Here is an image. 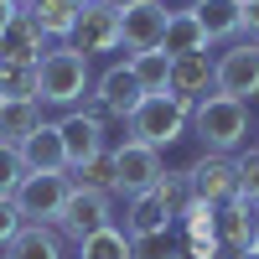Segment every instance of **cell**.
Listing matches in <instances>:
<instances>
[{
    "label": "cell",
    "instance_id": "cell-24",
    "mask_svg": "<svg viewBox=\"0 0 259 259\" xmlns=\"http://www.w3.org/2000/svg\"><path fill=\"white\" fill-rule=\"evenodd\" d=\"M177 223L187 228V249H218V233H212V202H197V197H192V202L182 207Z\"/></svg>",
    "mask_w": 259,
    "mask_h": 259
},
{
    "label": "cell",
    "instance_id": "cell-17",
    "mask_svg": "<svg viewBox=\"0 0 259 259\" xmlns=\"http://www.w3.org/2000/svg\"><path fill=\"white\" fill-rule=\"evenodd\" d=\"M212 41H207V31H202V21L192 16V6L187 11H171V21H166V36H161V52L166 57H192V52H207Z\"/></svg>",
    "mask_w": 259,
    "mask_h": 259
},
{
    "label": "cell",
    "instance_id": "cell-35",
    "mask_svg": "<svg viewBox=\"0 0 259 259\" xmlns=\"http://www.w3.org/2000/svg\"><path fill=\"white\" fill-rule=\"evenodd\" d=\"M233 259H259V254H254V249H244V254H233Z\"/></svg>",
    "mask_w": 259,
    "mask_h": 259
},
{
    "label": "cell",
    "instance_id": "cell-34",
    "mask_svg": "<svg viewBox=\"0 0 259 259\" xmlns=\"http://www.w3.org/2000/svg\"><path fill=\"white\" fill-rule=\"evenodd\" d=\"M26 6H83V0H26Z\"/></svg>",
    "mask_w": 259,
    "mask_h": 259
},
{
    "label": "cell",
    "instance_id": "cell-26",
    "mask_svg": "<svg viewBox=\"0 0 259 259\" xmlns=\"http://www.w3.org/2000/svg\"><path fill=\"white\" fill-rule=\"evenodd\" d=\"M78 259H130V233L124 228H99L94 239H83L78 244Z\"/></svg>",
    "mask_w": 259,
    "mask_h": 259
},
{
    "label": "cell",
    "instance_id": "cell-8",
    "mask_svg": "<svg viewBox=\"0 0 259 259\" xmlns=\"http://www.w3.org/2000/svg\"><path fill=\"white\" fill-rule=\"evenodd\" d=\"M68 41H73L83 57L124 47V31H119V6H109V0H83L78 26H73V36H68Z\"/></svg>",
    "mask_w": 259,
    "mask_h": 259
},
{
    "label": "cell",
    "instance_id": "cell-18",
    "mask_svg": "<svg viewBox=\"0 0 259 259\" xmlns=\"http://www.w3.org/2000/svg\"><path fill=\"white\" fill-rule=\"evenodd\" d=\"M177 218H171V207H166V197L156 187L150 192H135L130 197V207H124V233L135 239V233H161V228H171Z\"/></svg>",
    "mask_w": 259,
    "mask_h": 259
},
{
    "label": "cell",
    "instance_id": "cell-14",
    "mask_svg": "<svg viewBox=\"0 0 259 259\" xmlns=\"http://www.w3.org/2000/svg\"><path fill=\"white\" fill-rule=\"evenodd\" d=\"M16 150H21V166H26V171H68V150H62L57 119H41Z\"/></svg>",
    "mask_w": 259,
    "mask_h": 259
},
{
    "label": "cell",
    "instance_id": "cell-36",
    "mask_svg": "<svg viewBox=\"0 0 259 259\" xmlns=\"http://www.w3.org/2000/svg\"><path fill=\"white\" fill-rule=\"evenodd\" d=\"M254 254H259V228H254Z\"/></svg>",
    "mask_w": 259,
    "mask_h": 259
},
{
    "label": "cell",
    "instance_id": "cell-40",
    "mask_svg": "<svg viewBox=\"0 0 259 259\" xmlns=\"http://www.w3.org/2000/svg\"><path fill=\"white\" fill-rule=\"evenodd\" d=\"M16 6H21V0H16Z\"/></svg>",
    "mask_w": 259,
    "mask_h": 259
},
{
    "label": "cell",
    "instance_id": "cell-15",
    "mask_svg": "<svg viewBox=\"0 0 259 259\" xmlns=\"http://www.w3.org/2000/svg\"><path fill=\"white\" fill-rule=\"evenodd\" d=\"M47 47H52V36L41 31L26 11H16L11 26L0 31V57H11V62H41V52H47Z\"/></svg>",
    "mask_w": 259,
    "mask_h": 259
},
{
    "label": "cell",
    "instance_id": "cell-32",
    "mask_svg": "<svg viewBox=\"0 0 259 259\" xmlns=\"http://www.w3.org/2000/svg\"><path fill=\"white\" fill-rule=\"evenodd\" d=\"M182 259H233V254H223V249H182Z\"/></svg>",
    "mask_w": 259,
    "mask_h": 259
},
{
    "label": "cell",
    "instance_id": "cell-11",
    "mask_svg": "<svg viewBox=\"0 0 259 259\" xmlns=\"http://www.w3.org/2000/svg\"><path fill=\"white\" fill-rule=\"evenodd\" d=\"M57 135H62V150H68V171L83 166V161H94L99 150H104V119L94 109H68L57 119Z\"/></svg>",
    "mask_w": 259,
    "mask_h": 259
},
{
    "label": "cell",
    "instance_id": "cell-13",
    "mask_svg": "<svg viewBox=\"0 0 259 259\" xmlns=\"http://www.w3.org/2000/svg\"><path fill=\"white\" fill-rule=\"evenodd\" d=\"M94 99H99V109H104V114H114V119H130V114L140 109L145 89L135 83L130 62H114V68H104V73L94 78Z\"/></svg>",
    "mask_w": 259,
    "mask_h": 259
},
{
    "label": "cell",
    "instance_id": "cell-5",
    "mask_svg": "<svg viewBox=\"0 0 259 259\" xmlns=\"http://www.w3.org/2000/svg\"><path fill=\"white\" fill-rule=\"evenodd\" d=\"M212 94H228V99H259V41H233L228 52L212 57Z\"/></svg>",
    "mask_w": 259,
    "mask_h": 259
},
{
    "label": "cell",
    "instance_id": "cell-39",
    "mask_svg": "<svg viewBox=\"0 0 259 259\" xmlns=\"http://www.w3.org/2000/svg\"><path fill=\"white\" fill-rule=\"evenodd\" d=\"M239 6H249V0H239Z\"/></svg>",
    "mask_w": 259,
    "mask_h": 259
},
{
    "label": "cell",
    "instance_id": "cell-9",
    "mask_svg": "<svg viewBox=\"0 0 259 259\" xmlns=\"http://www.w3.org/2000/svg\"><path fill=\"white\" fill-rule=\"evenodd\" d=\"M187 187L197 202H233L239 197V166H233V156H218V150H202L197 161L187 166Z\"/></svg>",
    "mask_w": 259,
    "mask_h": 259
},
{
    "label": "cell",
    "instance_id": "cell-4",
    "mask_svg": "<svg viewBox=\"0 0 259 259\" xmlns=\"http://www.w3.org/2000/svg\"><path fill=\"white\" fill-rule=\"evenodd\" d=\"M109 223H114L109 192H89V187H73V192H68V202H62V212L52 218L57 239H68L73 249H78L83 239H94L99 228H109Z\"/></svg>",
    "mask_w": 259,
    "mask_h": 259
},
{
    "label": "cell",
    "instance_id": "cell-12",
    "mask_svg": "<svg viewBox=\"0 0 259 259\" xmlns=\"http://www.w3.org/2000/svg\"><path fill=\"white\" fill-rule=\"evenodd\" d=\"M254 228H259V207L233 197V202H218L212 207V233H218V249L223 254H244L254 249Z\"/></svg>",
    "mask_w": 259,
    "mask_h": 259
},
{
    "label": "cell",
    "instance_id": "cell-27",
    "mask_svg": "<svg viewBox=\"0 0 259 259\" xmlns=\"http://www.w3.org/2000/svg\"><path fill=\"white\" fill-rule=\"evenodd\" d=\"M130 259H182V249L171 239V228H161V233H135L130 239Z\"/></svg>",
    "mask_w": 259,
    "mask_h": 259
},
{
    "label": "cell",
    "instance_id": "cell-2",
    "mask_svg": "<svg viewBox=\"0 0 259 259\" xmlns=\"http://www.w3.org/2000/svg\"><path fill=\"white\" fill-rule=\"evenodd\" d=\"M187 130L202 140V150L233 156V150L249 140V104L244 99H228V94H207V99H197Z\"/></svg>",
    "mask_w": 259,
    "mask_h": 259
},
{
    "label": "cell",
    "instance_id": "cell-20",
    "mask_svg": "<svg viewBox=\"0 0 259 259\" xmlns=\"http://www.w3.org/2000/svg\"><path fill=\"white\" fill-rule=\"evenodd\" d=\"M6 259H62V239L52 223H26L6 244Z\"/></svg>",
    "mask_w": 259,
    "mask_h": 259
},
{
    "label": "cell",
    "instance_id": "cell-33",
    "mask_svg": "<svg viewBox=\"0 0 259 259\" xmlns=\"http://www.w3.org/2000/svg\"><path fill=\"white\" fill-rule=\"evenodd\" d=\"M16 11H21V6H16V0H0V31H6V26H11V16H16Z\"/></svg>",
    "mask_w": 259,
    "mask_h": 259
},
{
    "label": "cell",
    "instance_id": "cell-22",
    "mask_svg": "<svg viewBox=\"0 0 259 259\" xmlns=\"http://www.w3.org/2000/svg\"><path fill=\"white\" fill-rule=\"evenodd\" d=\"M0 99H6V104L36 99V62H11V57H0Z\"/></svg>",
    "mask_w": 259,
    "mask_h": 259
},
{
    "label": "cell",
    "instance_id": "cell-21",
    "mask_svg": "<svg viewBox=\"0 0 259 259\" xmlns=\"http://www.w3.org/2000/svg\"><path fill=\"white\" fill-rule=\"evenodd\" d=\"M124 62H130V73H135V83H140L145 94H166V89H171V57H166L161 47L130 52Z\"/></svg>",
    "mask_w": 259,
    "mask_h": 259
},
{
    "label": "cell",
    "instance_id": "cell-25",
    "mask_svg": "<svg viewBox=\"0 0 259 259\" xmlns=\"http://www.w3.org/2000/svg\"><path fill=\"white\" fill-rule=\"evenodd\" d=\"M68 182H73V187H89V192H109V197H114V156H109V150H99L94 161H83V166L68 171Z\"/></svg>",
    "mask_w": 259,
    "mask_h": 259
},
{
    "label": "cell",
    "instance_id": "cell-23",
    "mask_svg": "<svg viewBox=\"0 0 259 259\" xmlns=\"http://www.w3.org/2000/svg\"><path fill=\"white\" fill-rule=\"evenodd\" d=\"M36 124H41V104H36V99L6 104V109H0V145H21Z\"/></svg>",
    "mask_w": 259,
    "mask_h": 259
},
{
    "label": "cell",
    "instance_id": "cell-37",
    "mask_svg": "<svg viewBox=\"0 0 259 259\" xmlns=\"http://www.w3.org/2000/svg\"><path fill=\"white\" fill-rule=\"evenodd\" d=\"M109 6H124V0H109Z\"/></svg>",
    "mask_w": 259,
    "mask_h": 259
},
{
    "label": "cell",
    "instance_id": "cell-1",
    "mask_svg": "<svg viewBox=\"0 0 259 259\" xmlns=\"http://www.w3.org/2000/svg\"><path fill=\"white\" fill-rule=\"evenodd\" d=\"M89 57H83L73 41L62 47H47L36 62V104H52V109H78V99L89 94Z\"/></svg>",
    "mask_w": 259,
    "mask_h": 259
},
{
    "label": "cell",
    "instance_id": "cell-10",
    "mask_svg": "<svg viewBox=\"0 0 259 259\" xmlns=\"http://www.w3.org/2000/svg\"><path fill=\"white\" fill-rule=\"evenodd\" d=\"M166 21H171L166 0H124V6H119V31H124V47H130V52L161 47Z\"/></svg>",
    "mask_w": 259,
    "mask_h": 259
},
{
    "label": "cell",
    "instance_id": "cell-19",
    "mask_svg": "<svg viewBox=\"0 0 259 259\" xmlns=\"http://www.w3.org/2000/svg\"><path fill=\"white\" fill-rule=\"evenodd\" d=\"M192 16L202 21L207 41H228V36L244 31V6H239V0H197V6H192Z\"/></svg>",
    "mask_w": 259,
    "mask_h": 259
},
{
    "label": "cell",
    "instance_id": "cell-16",
    "mask_svg": "<svg viewBox=\"0 0 259 259\" xmlns=\"http://www.w3.org/2000/svg\"><path fill=\"white\" fill-rule=\"evenodd\" d=\"M166 94H177L187 104H197L212 94V57L207 52H192V57H171V89Z\"/></svg>",
    "mask_w": 259,
    "mask_h": 259
},
{
    "label": "cell",
    "instance_id": "cell-6",
    "mask_svg": "<svg viewBox=\"0 0 259 259\" xmlns=\"http://www.w3.org/2000/svg\"><path fill=\"white\" fill-rule=\"evenodd\" d=\"M68 192H73L68 171H26L16 187V207L26 223H52L62 212V202H68Z\"/></svg>",
    "mask_w": 259,
    "mask_h": 259
},
{
    "label": "cell",
    "instance_id": "cell-29",
    "mask_svg": "<svg viewBox=\"0 0 259 259\" xmlns=\"http://www.w3.org/2000/svg\"><path fill=\"white\" fill-rule=\"evenodd\" d=\"M21 177H26V166H21V150H16V145H0V197H16Z\"/></svg>",
    "mask_w": 259,
    "mask_h": 259
},
{
    "label": "cell",
    "instance_id": "cell-31",
    "mask_svg": "<svg viewBox=\"0 0 259 259\" xmlns=\"http://www.w3.org/2000/svg\"><path fill=\"white\" fill-rule=\"evenodd\" d=\"M244 31H249V41H259V0L244 6Z\"/></svg>",
    "mask_w": 259,
    "mask_h": 259
},
{
    "label": "cell",
    "instance_id": "cell-7",
    "mask_svg": "<svg viewBox=\"0 0 259 259\" xmlns=\"http://www.w3.org/2000/svg\"><path fill=\"white\" fill-rule=\"evenodd\" d=\"M114 192H124V197H135V192H150L161 177H166V161L156 145H140V140H119L114 150Z\"/></svg>",
    "mask_w": 259,
    "mask_h": 259
},
{
    "label": "cell",
    "instance_id": "cell-38",
    "mask_svg": "<svg viewBox=\"0 0 259 259\" xmlns=\"http://www.w3.org/2000/svg\"><path fill=\"white\" fill-rule=\"evenodd\" d=\"M0 109H6V99H0Z\"/></svg>",
    "mask_w": 259,
    "mask_h": 259
},
{
    "label": "cell",
    "instance_id": "cell-30",
    "mask_svg": "<svg viewBox=\"0 0 259 259\" xmlns=\"http://www.w3.org/2000/svg\"><path fill=\"white\" fill-rule=\"evenodd\" d=\"M26 228V218H21V207H16V197H0V249H6L16 233Z\"/></svg>",
    "mask_w": 259,
    "mask_h": 259
},
{
    "label": "cell",
    "instance_id": "cell-3",
    "mask_svg": "<svg viewBox=\"0 0 259 259\" xmlns=\"http://www.w3.org/2000/svg\"><path fill=\"white\" fill-rule=\"evenodd\" d=\"M192 109L197 104H187V99H177V94H145L140 99V109L130 114L124 124H130V140H140V145H177L182 135H187V124H192Z\"/></svg>",
    "mask_w": 259,
    "mask_h": 259
},
{
    "label": "cell",
    "instance_id": "cell-28",
    "mask_svg": "<svg viewBox=\"0 0 259 259\" xmlns=\"http://www.w3.org/2000/svg\"><path fill=\"white\" fill-rule=\"evenodd\" d=\"M233 166H239V197L259 207V145L244 150V156H233Z\"/></svg>",
    "mask_w": 259,
    "mask_h": 259
}]
</instances>
